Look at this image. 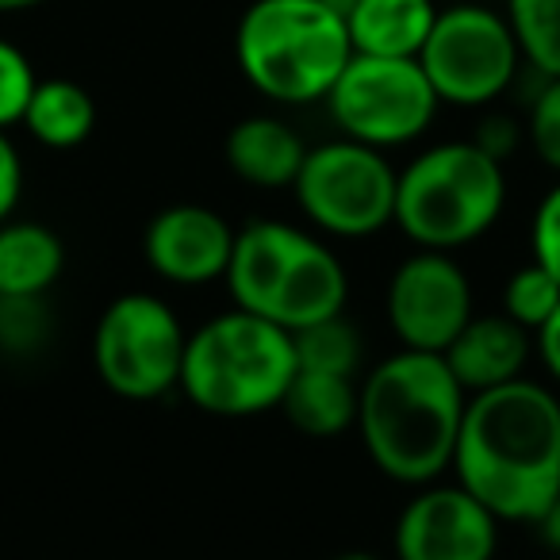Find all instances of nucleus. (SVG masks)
<instances>
[{"mask_svg": "<svg viewBox=\"0 0 560 560\" xmlns=\"http://www.w3.org/2000/svg\"><path fill=\"white\" fill-rule=\"evenodd\" d=\"M450 468L499 522H537L560 495V399L522 376L468 396Z\"/></svg>", "mask_w": 560, "mask_h": 560, "instance_id": "f257e3e1", "label": "nucleus"}, {"mask_svg": "<svg viewBox=\"0 0 560 560\" xmlns=\"http://www.w3.org/2000/svg\"><path fill=\"white\" fill-rule=\"evenodd\" d=\"M468 392L442 353L399 350L358 388V430L373 465L396 483H434L453 465Z\"/></svg>", "mask_w": 560, "mask_h": 560, "instance_id": "f03ea898", "label": "nucleus"}, {"mask_svg": "<svg viewBox=\"0 0 560 560\" xmlns=\"http://www.w3.org/2000/svg\"><path fill=\"white\" fill-rule=\"evenodd\" d=\"M226 284L242 312L277 323L289 335L335 319L350 300L342 261L315 234L277 219H254L234 231Z\"/></svg>", "mask_w": 560, "mask_h": 560, "instance_id": "7ed1b4c3", "label": "nucleus"}, {"mask_svg": "<svg viewBox=\"0 0 560 560\" xmlns=\"http://www.w3.org/2000/svg\"><path fill=\"white\" fill-rule=\"evenodd\" d=\"M234 58L269 101L315 104L327 101L353 47L346 20L323 0H254L234 32Z\"/></svg>", "mask_w": 560, "mask_h": 560, "instance_id": "20e7f679", "label": "nucleus"}, {"mask_svg": "<svg viewBox=\"0 0 560 560\" xmlns=\"http://www.w3.org/2000/svg\"><path fill=\"white\" fill-rule=\"evenodd\" d=\"M292 376L289 330L234 307L188 335L177 388L215 419H249L280 407Z\"/></svg>", "mask_w": 560, "mask_h": 560, "instance_id": "39448f33", "label": "nucleus"}, {"mask_svg": "<svg viewBox=\"0 0 560 560\" xmlns=\"http://www.w3.org/2000/svg\"><path fill=\"white\" fill-rule=\"evenodd\" d=\"M503 162L472 139L419 154L396 180V226L422 249H460L483 238L503 215Z\"/></svg>", "mask_w": 560, "mask_h": 560, "instance_id": "423d86ee", "label": "nucleus"}, {"mask_svg": "<svg viewBox=\"0 0 560 560\" xmlns=\"http://www.w3.org/2000/svg\"><path fill=\"white\" fill-rule=\"evenodd\" d=\"M396 180L384 150L338 139L307 150L300 165L296 200L319 231L338 238H369L396 223Z\"/></svg>", "mask_w": 560, "mask_h": 560, "instance_id": "0eeeda50", "label": "nucleus"}, {"mask_svg": "<svg viewBox=\"0 0 560 560\" xmlns=\"http://www.w3.org/2000/svg\"><path fill=\"white\" fill-rule=\"evenodd\" d=\"M438 104L419 58L353 55L327 93V108L346 139L373 150L419 139L434 124Z\"/></svg>", "mask_w": 560, "mask_h": 560, "instance_id": "6e6552de", "label": "nucleus"}, {"mask_svg": "<svg viewBox=\"0 0 560 560\" xmlns=\"http://www.w3.org/2000/svg\"><path fill=\"white\" fill-rule=\"evenodd\" d=\"M518 43L511 24L483 4H453L438 12L419 66L442 104L480 108L506 93L518 73Z\"/></svg>", "mask_w": 560, "mask_h": 560, "instance_id": "1a4fd4ad", "label": "nucleus"}, {"mask_svg": "<svg viewBox=\"0 0 560 560\" xmlns=\"http://www.w3.org/2000/svg\"><path fill=\"white\" fill-rule=\"evenodd\" d=\"M188 335L165 300L131 292L96 323L93 361L101 381L124 399H158L180 381Z\"/></svg>", "mask_w": 560, "mask_h": 560, "instance_id": "9d476101", "label": "nucleus"}, {"mask_svg": "<svg viewBox=\"0 0 560 560\" xmlns=\"http://www.w3.org/2000/svg\"><path fill=\"white\" fill-rule=\"evenodd\" d=\"M472 319V284L442 249L407 257L388 284V323L404 350L445 353L457 330Z\"/></svg>", "mask_w": 560, "mask_h": 560, "instance_id": "9b49d317", "label": "nucleus"}, {"mask_svg": "<svg viewBox=\"0 0 560 560\" xmlns=\"http://www.w3.org/2000/svg\"><path fill=\"white\" fill-rule=\"evenodd\" d=\"M499 518L460 483H422L396 522L399 560H491Z\"/></svg>", "mask_w": 560, "mask_h": 560, "instance_id": "f8f14e48", "label": "nucleus"}, {"mask_svg": "<svg viewBox=\"0 0 560 560\" xmlns=\"http://www.w3.org/2000/svg\"><path fill=\"white\" fill-rule=\"evenodd\" d=\"M142 249L150 269L170 284H208L226 277L234 231L219 211L200 203H173L150 219Z\"/></svg>", "mask_w": 560, "mask_h": 560, "instance_id": "ddd939ff", "label": "nucleus"}, {"mask_svg": "<svg viewBox=\"0 0 560 560\" xmlns=\"http://www.w3.org/2000/svg\"><path fill=\"white\" fill-rule=\"evenodd\" d=\"M442 358L460 388L476 396V392L518 381L529 358V330H522L506 315H472L445 346Z\"/></svg>", "mask_w": 560, "mask_h": 560, "instance_id": "4468645a", "label": "nucleus"}, {"mask_svg": "<svg viewBox=\"0 0 560 560\" xmlns=\"http://www.w3.org/2000/svg\"><path fill=\"white\" fill-rule=\"evenodd\" d=\"M223 150L234 177L254 188H289L307 158L304 139L284 119L272 116H249L234 124Z\"/></svg>", "mask_w": 560, "mask_h": 560, "instance_id": "2eb2a0df", "label": "nucleus"}, {"mask_svg": "<svg viewBox=\"0 0 560 560\" xmlns=\"http://www.w3.org/2000/svg\"><path fill=\"white\" fill-rule=\"evenodd\" d=\"M438 9L430 0H361L346 16L353 55L419 58Z\"/></svg>", "mask_w": 560, "mask_h": 560, "instance_id": "dca6fc26", "label": "nucleus"}, {"mask_svg": "<svg viewBox=\"0 0 560 560\" xmlns=\"http://www.w3.org/2000/svg\"><path fill=\"white\" fill-rule=\"evenodd\" d=\"M66 265V249L43 223H0V296H43Z\"/></svg>", "mask_w": 560, "mask_h": 560, "instance_id": "f3484780", "label": "nucleus"}, {"mask_svg": "<svg viewBox=\"0 0 560 560\" xmlns=\"http://www.w3.org/2000/svg\"><path fill=\"white\" fill-rule=\"evenodd\" d=\"M280 411L307 438H338L358 422V388L353 376L304 373L296 369L289 392L280 399Z\"/></svg>", "mask_w": 560, "mask_h": 560, "instance_id": "a211bd4d", "label": "nucleus"}, {"mask_svg": "<svg viewBox=\"0 0 560 560\" xmlns=\"http://www.w3.org/2000/svg\"><path fill=\"white\" fill-rule=\"evenodd\" d=\"M20 124H27L35 142L50 150H73L93 135L96 127V104L78 81L50 78L39 81L27 101V112Z\"/></svg>", "mask_w": 560, "mask_h": 560, "instance_id": "6ab92c4d", "label": "nucleus"}, {"mask_svg": "<svg viewBox=\"0 0 560 560\" xmlns=\"http://www.w3.org/2000/svg\"><path fill=\"white\" fill-rule=\"evenodd\" d=\"M518 55L541 78H560V0H506Z\"/></svg>", "mask_w": 560, "mask_h": 560, "instance_id": "aec40b11", "label": "nucleus"}, {"mask_svg": "<svg viewBox=\"0 0 560 560\" xmlns=\"http://www.w3.org/2000/svg\"><path fill=\"white\" fill-rule=\"evenodd\" d=\"M292 353L296 369L304 373H330V376H353L361 361V335L346 315L312 323V327L292 330Z\"/></svg>", "mask_w": 560, "mask_h": 560, "instance_id": "412c9836", "label": "nucleus"}, {"mask_svg": "<svg viewBox=\"0 0 560 560\" xmlns=\"http://www.w3.org/2000/svg\"><path fill=\"white\" fill-rule=\"evenodd\" d=\"M560 304V280L537 261L522 265L503 292V315L514 319L522 330H537Z\"/></svg>", "mask_w": 560, "mask_h": 560, "instance_id": "4be33fe9", "label": "nucleus"}, {"mask_svg": "<svg viewBox=\"0 0 560 560\" xmlns=\"http://www.w3.org/2000/svg\"><path fill=\"white\" fill-rule=\"evenodd\" d=\"M47 330L50 323L43 296H0V346L4 350H39Z\"/></svg>", "mask_w": 560, "mask_h": 560, "instance_id": "5701e85b", "label": "nucleus"}, {"mask_svg": "<svg viewBox=\"0 0 560 560\" xmlns=\"http://www.w3.org/2000/svg\"><path fill=\"white\" fill-rule=\"evenodd\" d=\"M35 85H39V78H35L24 50L0 39V131L24 119Z\"/></svg>", "mask_w": 560, "mask_h": 560, "instance_id": "b1692460", "label": "nucleus"}, {"mask_svg": "<svg viewBox=\"0 0 560 560\" xmlns=\"http://www.w3.org/2000/svg\"><path fill=\"white\" fill-rule=\"evenodd\" d=\"M529 142H534V154L552 173H560V78H545L541 93L534 96V108H529Z\"/></svg>", "mask_w": 560, "mask_h": 560, "instance_id": "393cba45", "label": "nucleus"}, {"mask_svg": "<svg viewBox=\"0 0 560 560\" xmlns=\"http://www.w3.org/2000/svg\"><path fill=\"white\" fill-rule=\"evenodd\" d=\"M529 242H534V261L560 280V180L537 203Z\"/></svg>", "mask_w": 560, "mask_h": 560, "instance_id": "a878e982", "label": "nucleus"}, {"mask_svg": "<svg viewBox=\"0 0 560 560\" xmlns=\"http://www.w3.org/2000/svg\"><path fill=\"white\" fill-rule=\"evenodd\" d=\"M20 188H24V165H20V154H16V147H12V139L0 131V223L16 208Z\"/></svg>", "mask_w": 560, "mask_h": 560, "instance_id": "bb28decb", "label": "nucleus"}, {"mask_svg": "<svg viewBox=\"0 0 560 560\" xmlns=\"http://www.w3.org/2000/svg\"><path fill=\"white\" fill-rule=\"evenodd\" d=\"M476 147L483 150L488 158H495V162H503L506 154H511L514 147H518V124L506 116H488L480 124V131H476Z\"/></svg>", "mask_w": 560, "mask_h": 560, "instance_id": "cd10ccee", "label": "nucleus"}, {"mask_svg": "<svg viewBox=\"0 0 560 560\" xmlns=\"http://www.w3.org/2000/svg\"><path fill=\"white\" fill-rule=\"evenodd\" d=\"M534 338H537V353H541L545 373L560 384V304H557V312L534 330Z\"/></svg>", "mask_w": 560, "mask_h": 560, "instance_id": "c85d7f7f", "label": "nucleus"}, {"mask_svg": "<svg viewBox=\"0 0 560 560\" xmlns=\"http://www.w3.org/2000/svg\"><path fill=\"white\" fill-rule=\"evenodd\" d=\"M537 529H541V541L549 545L552 552H560V495L552 499L549 506H545V514L534 522Z\"/></svg>", "mask_w": 560, "mask_h": 560, "instance_id": "c756f323", "label": "nucleus"}, {"mask_svg": "<svg viewBox=\"0 0 560 560\" xmlns=\"http://www.w3.org/2000/svg\"><path fill=\"white\" fill-rule=\"evenodd\" d=\"M323 4H327V9H335V12H338V16H342V20H346V16H350V12H353V9H358L361 0H323Z\"/></svg>", "mask_w": 560, "mask_h": 560, "instance_id": "7c9ffc66", "label": "nucleus"}, {"mask_svg": "<svg viewBox=\"0 0 560 560\" xmlns=\"http://www.w3.org/2000/svg\"><path fill=\"white\" fill-rule=\"evenodd\" d=\"M43 0H0V12H24V9H35Z\"/></svg>", "mask_w": 560, "mask_h": 560, "instance_id": "2f4dec72", "label": "nucleus"}, {"mask_svg": "<svg viewBox=\"0 0 560 560\" xmlns=\"http://www.w3.org/2000/svg\"><path fill=\"white\" fill-rule=\"evenodd\" d=\"M335 560H381V557H373V552H342V557H335Z\"/></svg>", "mask_w": 560, "mask_h": 560, "instance_id": "473e14b6", "label": "nucleus"}]
</instances>
